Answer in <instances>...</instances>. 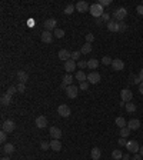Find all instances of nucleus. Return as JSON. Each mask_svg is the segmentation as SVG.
Returning a JSON list of instances; mask_svg holds the SVG:
<instances>
[{
	"label": "nucleus",
	"mask_w": 143,
	"mask_h": 160,
	"mask_svg": "<svg viewBox=\"0 0 143 160\" xmlns=\"http://www.w3.org/2000/svg\"><path fill=\"white\" fill-rule=\"evenodd\" d=\"M90 15L93 16V17H96V19H99V17H102L103 13H105V10H103V6H100L99 3H94V4H90Z\"/></svg>",
	"instance_id": "f257e3e1"
},
{
	"label": "nucleus",
	"mask_w": 143,
	"mask_h": 160,
	"mask_svg": "<svg viewBox=\"0 0 143 160\" xmlns=\"http://www.w3.org/2000/svg\"><path fill=\"white\" fill-rule=\"evenodd\" d=\"M128 16V10L124 7H120L117 9V10H115V13H113V20H116V22H123V19Z\"/></svg>",
	"instance_id": "f03ea898"
},
{
	"label": "nucleus",
	"mask_w": 143,
	"mask_h": 160,
	"mask_svg": "<svg viewBox=\"0 0 143 160\" xmlns=\"http://www.w3.org/2000/svg\"><path fill=\"white\" fill-rule=\"evenodd\" d=\"M126 149H128L129 153H133V154H136V153H139L140 146H139V143H137L136 140H129L128 145H126Z\"/></svg>",
	"instance_id": "7ed1b4c3"
},
{
	"label": "nucleus",
	"mask_w": 143,
	"mask_h": 160,
	"mask_svg": "<svg viewBox=\"0 0 143 160\" xmlns=\"http://www.w3.org/2000/svg\"><path fill=\"white\" fill-rule=\"evenodd\" d=\"M15 129H16V123L13 120H4L3 124H2V130L6 132V133H11Z\"/></svg>",
	"instance_id": "20e7f679"
},
{
	"label": "nucleus",
	"mask_w": 143,
	"mask_h": 160,
	"mask_svg": "<svg viewBox=\"0 0 143 160\" xmlns=\"http://www.w3.org/2000/svg\"><path fill=\"white\" fill-rule=\"evenodd\" d=\"M75 6H76V10L79 11V13H86V11L90 10V6H89V3H87V2H84V0H80V2H77Z\"/></svg>",
	"instance_id": "39448f33"
},
{
	"label": "nucleus",
	"mask_w": 143,
	"mask_h": 160,
	"mask_svg": "<svg viewBox=\"0 0 143 160\" xmlns=\"http://www.w3.org/2000/svg\"><path fill=\"white\" fill-rule=\"evenodd\" d=\"M77 93H79L77 86L72 84V86H67V87H66V96H67L69 99H76V97H77Z\"/></svg>",
	"instance_id": "423d86ee"
},
{
	"label": "nucleus",
	"mask_w": 143,
	"mask_h": 160,
	"mask_svg": "<svg viewBox=\"0 0 143 160\" xmlns=\"http://www.w3.org/2000/svg\"><path fill=\"white\" fill-rule=\"evenodd\" d=\"M57 113H59L62 117H69V116L72 115L70 107H69L67 104H60V106L57 107Z\"/></svg>",
	"instance_id": "0eeeda50"
},
{
	"label": "nucleus",
	"mask_w": 143,
	"mask_h": 160,
	"mask_svg": "<svg viewBox=\"0 0 143 160\" xmlns=\"http://www.w3.org/2000/svg\"><path fill=\"white\" fill-rule=\"evenodd\" d=\"M87 82L90 83V84H98L100 82V75H99L98 71H92L87 75Z\"/></svg>",
	"instance_id": "6e6552de"
},
{
	"label": "nucleus",
	"mask_w": 143,
	"mask_h": 160,
	"mask_svg": "<svg viewBox=\"0 0 143 160\" xmlns=\"http://www.w3.org/2000/svg\"><path fill=\"white\" fill-rule=\"evenodd\" d=\"M132 97H133V93L129 89H123L120 92V99H122V102H124V103H129V102L132 100Z\"/></svg>",
	"instance_id": "1a4fd4ad"
},
{
	"label": "nucleus",
	"mask_w": 143,
	"mask_h": 160,
	"mask_svg": "<svg viewBox=\"0 0 143 160\" xmlns=\"http://www.w3.org/2000/svg\"><path fill=\"white\" fill-rule=\"evenodd\" d=\"M40 39H41L43 43H47V45H49V43H52V41H53V33H52V32L45 30V32H41Z\"/></svg>",
	"instance_id": "9d476101"
},
{
	"label": "nucleus",
	"mask_w": 143,
	"mask_h": 160,
	"mask_svg": "<svg viewBox=\"0 0 143 160\" xmlns=\"http://www.w3.org/2000/svg\"><path fill=\"white\" fill-rule=\"evenodd\" d=\"M112 69H113V70H116V71L123 70V69H124V62H123V60H120V59H113Z\"/></svg>",
	"instance_id": "9b49d317"
},
{
	"label": "nucleus",
	"mask_w": 143,
	"mask_h": 160,
	"mask_svg": "<svg viewBox=\"0 0 143 160\" xmlns=\"http://www.w3.org/2000/svg\"><path fill=\"white\" fill-rule=\"evenodd\" d=\"M49 133H50V137L52 139H56V140H59V139L62 137V130L59 129V127H50V130H49Z\"/></svg>",
	"instance_id": "f8f14e48"
},
{
	"label": "nucleus",
	"mask_w": 143,
	"mask_h": 160,
	"mask_svg": "<svg viewBox=\"0 0 143 160\" xmlns=\"http://www.w3.org/2000/svg\"><path fill=\"white\" fill-rule=\"evenodd\" d=\"M45 30H47V32H50V30H56V24H57V22L54 19H47L45 23Z\"/></svg>",
	"instance_id": "ddd939ff"
},
{
	"label": "nucleus",
	"mask_w": 143,
	"mask_h": 160,
	"mask_svg": "<svg viewBox=\"0 0 143 160\" xmlns=\"http://www.w3.org/2000/svg\"><path fill=\"white\" fill-rule=\"evenodd\" d=\"M57 56H59V59L60 60H63V62H67V60L72 59V53L69 52V50H66V49H62Z\"/></svg>",
	"instance_id": "4468645a"
},
{
	"label": "nucleus",
	"mask_w": 143,
	"mask_h": 160,
	"mask_svg": "<svg viewBox=\"0 0 143 160\" xmlns=\"http://www.w3.org/2000/svg\"><path fill=\"white\" fill-rule=\"evenodd\" d=\"M76 66H77L76 62H75V60H72V59L67 60V62H64V70L67 71V73H72V71L76 69Z\"/></svg>",
	"instance_id": "2eb2a0df"
},
{
	"label": "nucleus",
	"mask_w": 143,
	"mask_h": 160,
	"mask_svg": "<svg viewBox=\"0 0 143 160\" xmlns=\"http://www.w3.org/2000/svg\"><path fill=\"white\" fill-rule=\"evenodd\" d=\"M72 83H73V76H72L70 73L64 75L63 80H62V87H63V89H66L67 86H72Z\"/></svg>",
	"instance_id": "dca6fc26"
},
{
	"label": "nucleus",
	"mask_w": 143,
	"mask_h": 160,
	"mask_svg": "<svg viewBox=\"0 0 143 160\" xmlns=\"http://www.w3.org/2000/svg\"><path fill=\"white\" fill-rule=\"evenodd\" d=\"M106 26H107V29H109L110 32H113V33H117V32H119V22H116V20H110L109 23H106Z\"/></svg>",
	"instance_id": "f3484780"
},
{
	"label": "nucleus",
	"mask_w": 143,
	"mask_h": 160,
	"mask_svg": "<svg viewBox=\"0 0 143 160\" xmlns=\"http://www.w3.org/2000/svg\"><path fill=\"white\" fill-rule=\"evenodd\" d=\"M36 126H37L39 129H45V127L47 126V119H46L45 116H39V117H36Z\"/></svg>",
	"instance_id": "a211bd4d"
},
{
	"label": "nucleus",
	"mask_w": 143,
	"mask_h": 160,
	"mask_svg": "<svg viewBox=\"0 0 143 160\" xmlns=\"http://www.w3.org/2000/svg\"><path fill=\"white\" fill-rule=\"evenodd\" d=\"M128 127L130 129V130H137V129L140 127V120H137V119H132V120H129Z\"/></svg>",
	"instance_id": "6ab92c4d"
},
{
	"label": "nucleus",
	"mask_w": 143,
	"mask_h": 160,
	"mask_svg": "<svg viewBox=\"0 0 143 160\" xmlns=\"http://www.w3.org/2000/svg\"><path fill=\"white\" fill-rule=\"evenodd\" d=\"M50 149L54 150V152H60L62 150V143L59 140H56V139H52V141H50Z\"/></svg>",
	"instance_id": "aec40b11"
},
{
	"label": "nucleus",
	"mask_w": 143,
	"mask_h": 160,
	"mask_svg": "<svg viewBox=\"0 0 143 160\" xmlns=\"http://www.w3.org/2000/svg\"><path fill=\"white\" fill-rule=\"evenodd\" d=\"M17 79H19V83H26L27 80H29V75H27L26 71H17Z\"/></svg>",
	"instance_id": "412c9836"
},
{
	"label": "nucleus",
	"mask_w": 143,
	"mask_h": 160,
	"mask_svg": "<svg viewBox=\"0 0 143 160\" xmlns=\"http://www.w3.org/2000/svg\"><path fill=\"white\" fill-rule=\"evenodd\" d=\"M100 156H102V152H100V149L99 147H93L90 152V157L93 160H99L100 159Z\"/></svg>",
	"instance_id": "4be33fe9"
},
{
	"label": "nucleus",
	"mask_w": 143,
	"mask_h": 160,
	"mask_svg": "<svg viewBox=\"0 0 143 160\" xmlns=\"http://www.w3.org/2000/svg\"><path fill=\"white\" fill-rule=\"evenodd\" d=\"M76 80H77V82H80V83L87 82V75L83 70H79L77 73H76Z\"/></svg>",
	"instance_id": "5701e85b"
},
{
	"label": "nucleus",
	"mask_w": 143,
	"mask_h": 160,
	"mask_svg": "<svg viewBox=\"0 0 143 160\" xmlns=\"http://www.w3.org/2000/svg\"><path fill=\"white\" fill-rule=\"evenodd\" d=\"M15 152V146L11 145V143H6L3 146V153L4 154H11V153Z\"/></svg>",
	"instance_id": "b1692460"
},
{
	"label": "nucleus",
	"mask_w": 143,
	"mask_h": 160,
	"mask_svg": "<svg viewBox=\"0 0 143 160\" xmlns=\"http://www.w3.org/2000/svg\"><path fill=\"white\" fill-rule=\"evenodd\" d=\"M0 102H2V104L3 106H9V104L11 103V96L7 93H4L3 96H2V99H0Z\"/></svg>",
	"instance_id": "393cba45"
},
{
	"label": "nucleus",
	"mask_w": 143,
	"mask_h": 160,
	"mask_svg": "<svg viewBox=\"0 0 143 160\" xmlns=\"http://www.w3.org/2000/svg\"><path fill=\"white\" fill-rule=\"evenodd\" d=\"M87 67H89V69H98L99 60L98 59H89L87 60Z\"/></svg>",
	"instance_id": "a878e982"
},
{
	"label": "nucleus",
	"mask_w": 143,
	"mask_h": 160,
	"mask_svg": "<svg viewBox=\"0 0 143 160\" xmlns=\"http://www.w3.org/2000/svg\"><path fill=\"white\" fill-rule=\"evenodd\" d=\"M124 109H126V112H129V113H133V112H136V109H137V106H136L135 103H124Z\"/></svg>",
	"instance_id": "bb28decb"
},
{
	"label": "nucleus",
	"mask_w": 143,
	"mask_h": 160,
	"mask_svg": "<svg viewBox=\"0 0 143 160\" xmlns=\"http://www.w3.org/2000/svg\"><path fill=\"white\" fill-rule=\"evenodd\" d=\"M80 52H82V54H89L92 52V45L90 43H84L82 46V49H80Z\"/></svg>",
	"instance_id": "cd10ccee"
},
{
	"label": "nucleus",
	"mask_w": 143,
	"mask_h": 160,
	"mask_svg": "<svg viewBox=\"0 0 143 160\" xmlns=\"http://www.w3.org/2000/svg\"><path fill=\"white\" fill-rule=\"evenodd\" d=\"M115 123H116V126H119L120 129H123V127H126L128 126V123H126V120L123 119V117H116V120H115Z\"/></svg>",
	"instance_id": "c85d7f7f"
},
{
	"label": "nucleus",
	"mask_w": 143,
	"mask_h": 160,
	"mask_svg": "<svg viewBox=\"0 0 143 160\" xmlns=\"http://www.w3.org/2000/svg\"><path fill=\"white\" fill-rule=\"evenodd\" d=\"M112 157L115 160H122V159H123V153H122V150L116 149V150H113V152H112Z\"/></svg>",
	"instance_id": "c756f323"
},
{
	"label": "nucleus",
	"mask_w": 143,
	"mask_h": 160,
	"mask_svg": "<svg viewBox=\"0 0 143 160\" xmlns=\"http://www.w3.org/2000/svg\"><path fill=\"white\" fill-rule=\"evenodd\" d=\"M130 132H132V130H130V129H129L128 126L123 127V129H120V137H124V139L129 137V134H130Z\"/></svg>",
	"instance_id": "7c9ffc66"
},
{
	"label": "nucleus",
	"mask_w": 143,
	"mask_h": 160,
	"mask_svg": "<svg viewBox=\"0 0 143 160\" xmlns=\"http://www.w3.org/2000/svg\"><path fill=\"white\" fill-rule=\"evenodd\" d=\"M75 10H76V6H75V4H69L67 7L64 9V15H72V13H73Z\"/></svg>",
	"instance_id": "2f4dec72"
},
{
	"label": "nucleus",
	"mask_w": 143,
	"mask_h": 160,
	"mask_svg": "<svg viewBox=\"0 0 143 160\" xmlns=\"http://www.w3.org/2000/svg\"><path fill=\"white\" fill-rule=\"evenodd\" d=\"M80 56H82V52H80V50H76V52L72 53V60H75V62H79Z\"/></svg>",
	"instance_id": "473e14b6"
},
{
	"label": "nucleus",
	"mask_w": 143,
	"mask_h": 160,
	"mask_svg": "<svg viewBox=\"0 0 143 160\" xmlns=\"http://www.w3.org/2000/svg\"><path fill=\"white\" fill-rule=\"evenodd\" d=\"M112 57L110 56H103L102 57V64H105V66H109V64H112Z\"/></svg>",
	"instance_id": "72a5a7b5"
},
{
	"label": "nucleus",
	"mask_w": 143,
	"mask_h": 160,
	"mask_svg": "<svg viewBox=\"0 0 143 160\" xmlns=\"http://www.w3.org/2000/svg\"><path fill=\"white\" fill-rule=\"evenodd\" d=\"M53 34H54V37H56V39H62V37L64 36V32H63L62 29H56Z\"/></svg>",
	"instance_id": "f704fd0d"
},
{
	"label": "nucleus",
	"mask_w": 143,
	"mask_h": 160,
	"mask_svg": "<svg viewBox=\"0 0 143 160\" xmlns=\"http://www.w3.org/2000/svg\"><path fill=\"white\" fill-rule=\"evenodd\" d=\"M130 83L132 84H140V79H139V76H130Z\"/></svg>",
	"instance_id": "c9c22d12"
},
{
	"label": "nucleus",
	"mask_w": 143,
	"mask_h": 160,
	"mask_svg": "<svg viewBox=\"0 0 143 160\" xmlns=\"http://www.w3.org/2000/svg\"><path fill=\"white\" fill-rule=\"evenodd\" d=\"M40 149L41 150H49L50 149V141H41V143H40Z\"/></svg>",
	"instance_id": "e433bc0d"
},
{
	"label": "nucleus",
	"mask_w": 143,
	"mask_h": 160,
	"mask_svg": "<svg viewBox=\"0 0 143 160\" xmlns=\"http://www.w3.org/2000/svg\"><path fill=\"white\" fill-rule=\"evenodd\" d=\"M16 92H17V86H10L7 89V94H10V96H13Z\"/></svg>",
	"instance_id": "4c0bfd02"
},
{
	"label": "nucleus",
	"mask_w": 143,
	"mask_h": 160,
	"mask_svg": "<svg viewBox=\"0 0 143 160\" xmlns=\"http://www.w3.org/2000/svg\"><path fill=\"white\" fill-rule=\"evenodd\" d=\"M77 67H79V69H84V67H87V62H84V60H79V62H77Z\"/></svg>",
	"instance_id": "58836bf2"
},
{
	"label": "nucleus",
	"mask_w": 143,
	"mask_h": 160,
	"mask_svg": "<svg viewBox=\"0 0 143 160\" xmlns=\"http://www.w3.org/2000/svg\"><path fill=\"white\" fill-rule=\"evenodd\" d=\"M24 90H26V84H24V83H19V84H17V92L23 93Z\"/></svg>",
	"instance_id": "ea45409f"
},
{
	"label": "nucleus",
	"mask_w": 143,
	"mask_h": 160,
	"mask_svg": "<svg viewBox=\"0 0 143 160\" xmlns=\"http://www.w3.org/2000/svg\"><path fill=\"white\" fill-rule=\"evenodd\" d=\"M93 40H94L93 33H87V34H86V43H92Z\"/></svg>",
	"instance_id": "a19ab883"
},
{
	"label": "nucleus",
	"mask_w": 143,
	"mask_h": 160,
	"mask_svg": "<svg viewBox=\"0 0 143 160\" xmlns=\"http://www.w3.org/2000/svg\"><path fill=\"white\" fill-rule=\"evenodd\" d=\"M126 30H128V26L123 22H119V32H126Z\"/></svg>",
	"instance_id": "79ce46f5"
},
{
	"label": "nucleus",
	"mask_w": 143,
	"mask_h": 160,
	"mask_svg": "<svg viewBox=\"0 0 143 160\" xmlns=\"http://www.w3.org/2000/svg\"><path fill=\"white\" fill-rule=\"evenodd\" d=\"M79 89H80V90H87V89H89V82H83V83H80Z\"/></svg>",
	"instance_id": "37998d69"
},
{
	"label": "nucleus",
	"mask_w": 143,
	"mask_h": 160,
	"mask_svg": "<svg viewBox=\"0 0 143 160\" xmlns=\"http://www.w3.org/2000/svg\"><path fill=\"white\" fill-rule=\"evenodd\" d=\"M102 20H103L105 23H109V22H110V15H109V13H103Z\"/></svg>",
	"instance_id": "c03bdc74"
},
{
	"label": "nucleus",
	"mask_w": 143,
	"mask_h": 160,
	"mask_svg": "<svg viewBox=\"0 0 143 160\" xmlns=\"http://www.w3.org/2000/svg\"><path fill=\"white\" fill-rule=\"evenodd\" d=\"M98 3L100 4V6H103V7H106V6H109L112 2H110V0H100V2H98Z\"/></svg>",
	"instance_id": "a18cd8bd"
},
{
	"label": "nucleus",
	"mask_w": 143,
	"mask_h": 160,
	"mask_svg": "<svg viewBox=\"0 0 143 160\" xmlns=\"http://www.w3.org/2000/svg\"><path fill=\"white\" fill-rule=\"evenodd\" d=\"M117 143H119V146H124V147H126V145H128V140H126L124 137H120L119 140H117Z\"/></svg>",
	"instance_id": "49530a36"
},
{
	"label": "nucleus",
	"mask_w": 143,
	"mask_h": 160,
	"mask_svg": "<svg viewBox=\"0 0 143 160\" xmlns=\"http://www.w3.org/2000/svg\"><path fill=\"white\" fill-rule=\"evenodd\" d=\"M6 137H7V133L2 130V133H0V140H2V141H6Z\"/></svg>",
	"instance_id": "de8ad7c7"
},
{
	"label": "nucleus",
	"mask_w": 143,
	"mask_h": 160,
	"mask_svg": "<svg viewBox=\"0 0 143 160\" xmlns=\"http://www.w3.org/2000/svg\"><path fill=\"white\" fill-rule=\"evenodd\" d=\"M136 11H137L139 15H142V16H143V6H142V4H139V6L136 7Z\"/></svg>",
	"instance_id": "09e8293b"
},
{
	"label": "nucleus",
	"mask_w": 143,
	"mask_h": 160,
	"mask_svg": "<svg viewBox=\"0 0 143 160\" xmlns=\"http://www.w3.org/2000/svg\"><path fill=\"white\" fill-rule=\"evenodd\" d=\"M103 23H105V22L102 20V17H99V19H96V24H98L99 27H102V26H103Z\"/></svg>",
	"instance_id": "8fccbe9b"
},
{
	"label": "nucleus",
	"mask_w": 143,
	"mask_h": 160,
	"mask_svg": "<svg viewBox=\"0 0 143 160\" xmlns=\"http://www.w3.org/2000/svg\"><path fill=\"white\" fill-rule=\"evenodd\" d=\"M132 160H142V156H140L139 153H136L135 156H133V157H132Z\"/></svg>",
	"instance_id": "3c124183"
},
{
	"label": "nucleus",
	"mask_w": 143,
	"mask_h": 160,
	"mask_svg": "<svg viewBox=\"0 0 143 160\" xmlns=\"http://www.w3.org/2000/svg\"><path fill=\"white\" fill-rule=\"evenodd\" d=\"M139 79H140V82L143 83V69H140V73H139Z\"/></svg>",
	"instance_id": "603ef678"
},
{
	"label": "nucleus",
	"mask_w": 143,
	"mask_h": 160,
	"mask_svg": "<svg viewBox=\"0 0 143 160\" xmlns=\"http://www.w3.org/2000/svg\"><path fill=\"white\" fill-rule=\"evenodd\" d=\"M139 92H140V94H143V83L139 84Z\"/></svg>",
	"instance_id": "864d4df0"
},
{
	"label": "nucleus",
	"mask_w": 143,
	"mask_h": 160,
	"mask_svg": "<svg viewBox=\"0 0 143 160\" xmlns=\"http://www.w3.org/2000/svg\"><path fill=\"white\" fill-rule=\"evenodd\" d=\"M139 154H140V156H143V146H140V150H139Z\"/></svg>",
	"instance_id": "5fc2aeb1"
},
{
	"label": "nucleus",
	"mask_w": 143,
	"mask_h": 160,
	"mask_svg": "<svg viewBox=\"0 0 143 160\" xmlns=\"http://www.w3.org/2000/svg\"><path fill=\"white\" fill-rule=\"evenodd\" d=\"M122 160H129V154H123V159Z\"/></svg>",
	"instance_id": "6e6d98bb"
},
{
	"label": "nucleus",
	"mask_w": 143,
	"mask_h": 160,
	"mask_svg": "<svg viewBox=\"0 0 143 160\" xmlns=\"http://www.w3.org/2000/svg\"><path fill=\"white\" fill-rule=\"evenodd\" d=\"M2 160H10V159H9V157H3V159H2Z\"/></svg>",
	"instance_id": "4d7b16f0"
}]
</instances>
